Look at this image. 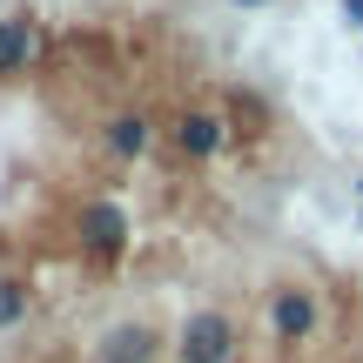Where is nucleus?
Wrapping results in <instances>:
<instances>
[{
	"instance_id": "1",
	"label": "nucleus",
	"mask_w": 363,
	"mask_h": 363,
	"mask_svg": "<svg viewBox=\"0 0 363 363\" xmlns=\"http://www.w3.org/2000/svg\"><path fill=\"white\" fill-rule=\"evenodd\" d=\"M175 363H235V323L222 310H195L175 330Z\"/></svg>"
},
{
	"instance_id": "2",
	"label": "nucleus",
	"mask_w": 363,
	"mask_h": 363,
	"mask_svg": "<svg viewBox=\"0 0 363 363\" xmlns=\"http://www.w3.org/2000/svg\"><path fill=\"white\" fill-rule=\"evenodd\" d=\"M269 330H276V343H310V330H316V296L310 289H276L269 296Z\"/></svg>"
},
{
	"instance_id": "3",
	"label": "nucleus",
	"mask_w": 363,
	"mask_h": 363,
	"mask_svg": "<svg viewBox=\"0 0 363 363\" xmlns=\"http://www.w3.org/2000/svg\"><path fill=\"white\" fill-rule=\"evenodd\" d=\"M128 208L121 202H88L81 208V242L94 249V256H115V249H128Z\"/></svg>"
},
{
	"instance_id": "4",
	"label": "nucleus",
	"mask_w": 363,
	"mask_h": 363,
	"mask_svg": "<svg viewBox=\"0 0 363 363\" xmlns=\"http://www.w3.org/2000/svg\"><path fill=\"white\" fill-rule=\"evenodd\" d=\"M155 357H162V337L148 323H115L94 343V363H155Z\"/></svg>"
},
{
	"instance_id": "5",
	"label": "nucleus",
	"mask_w": 363,
	"mask_h": 363,
	"mask_svg": "<svg viewBox=\"0 0 363 363\" xmlns=\"http://www.w3.org/2000/svg\"><path fill=\"white\" fill-rule=\"evenodd\" d=\"M175 148H182V155H195V162H208V155L222 148V121L202 115V108H195V115H182V121H175Z\"/></svg>"
},
{
	"instance_id": "6",
	"label": "nucleus",
	"mask_w": 363,
	"mask_h": 363,
	"mask_svg": "<svg viewBox=\"0 0 363 363\" xmlns=\"http://www.w3.org/2000/svg\"><path fill=\"white\" fill-rule=\"evenodd\" d=\"M148 142H155V128H148L142 115H115L108 121V148H115V155H142Z\"/></svg>"
},
{
	"instance_id": "7",
	"label": "nucleus",
	"mask_w": 363,
	"mask_h": 363,
	"mask_svg": "<svg viewBox=\"0 0 363 363\" xmlns=\"http://www.w3.org/2000/svg\"><path fill=\"white\" fill-rule=\"evenodd\" d=\"M27 54H34V27L27 21H0V74L27 67Z\"/></svg>"
},
{
	"instance_id": "8",
	"label": "nucleus",
	"mask_w": 363,
	"mask_h": 363,
	"mask_svg": "<svg viewBox=\"0 0 363 363\" xmlns=\"http://www.w3.org/2000/svg\"><path fill=\"white\" fill-rule=\"evenodd\" d=\"M27 303H34V289H27L21 276H0V330L27 323Z\"/></svg>"
},
{
	"instance_id": "9",
	"label": "nucleus",
	"mask_w": 363,
	"mask_h": 363,
	"mask_svg": "<svg viewBox=\"0 0 363 363\" xmlns=\"http://www.w3.org/2000/svg\"><path fill=\"white\" fill-rule=\"evenodd\" d=\"M343 13H350V21L363 27V0H343Z\"/></svg>"
},
{
	"instance_id": "10",
	"label": "nucleus",
	"mask_w": 363,
	"mask_h": 363,
	"mask_svg": "<svg viewBox=\"0 0 363 363\" xmlns=\"http://www.w3.org/2000/svg\"><path fill=\"white\" fill-rule=\"evenodd\" d=\"M242 7H256V0H242Z\"/></svg>"
}]
</instances>
